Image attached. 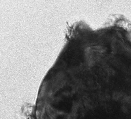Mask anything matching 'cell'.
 <instances>
[{"label": "cell", "mask_w": 131, "mask_h": 119, "mask_svg": "<svg viewBox=\"0 0 131 119\" xmlns=\"http://www.w3.org/2000/svg\"><path fill=\"white\" fill-rule=\"evenodd\" d=\"M91 50H90L91 51L88 50V52L87 53V60L89 61L91 64L95 63L97 60H98L99 56V53L100 51L99 48L98 47H95L90 48Z\"/></svg>", "instance_id": "obj_1"}, {"label": "cell", "mask_w": 131, "mask_h": 119, "mask_svg": "<svg viewBox=\"0 0 131 119\" xmlns=\"http://www.w3.org/2000/svg\"><path fill=\"white\" fill-rule=\"evenodd\" d=\"M121 96V94L120 93L118 92H116L114 94L113 97L114 98L116 99H119Z\"/></svg>", "instance_id": "obj_2"}]
</instances>
